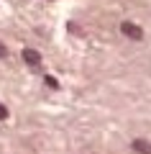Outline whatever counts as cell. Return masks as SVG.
Listing matches in <instances>:
<instances>
[{
    "mask_svg": "<svg viewBox=\"0 0 151 154\" xmlns=\"http://www.w3.org/2000/svg\"><path fill=\"white\" fill-rule=\"evenodd\" d=\"M5 118H8V108H5V105H0V121H5Z\"/></svg>",
    "mask_w": 151,
    "mask_h": 154,
    "instance_id": "277c9868",
    "label": "cell"
},
{
    "mask_svg": "<svg viewBox=\"0 0 151 154\" xmlns=\"http://www.w3.org/2000/svg\"><path fill=\"white\" fill-rule=\"evenodd\" d=\"M8 57V49H5V44H0V59H5Z\"/></svg>",
    "mask_w": 151,
    "mask_h": 154,
    "instance_id": "5b68a950",
    "label": "cell"
},
{
    "mask_svg": "<svg viewBox=\"0 0 151 154\" xmlns=\"http://www.w3.org/2000/svg\"><path fill=\"white\" fill-rule=\"evenodd\" d=\"M46 85H49V88H56V80H54V77H49V75H46Z\"/></svg>",
    "mask_w": 151,
    "mask_h": 154,
    "instance_id": "8992f818",
    "label": "cell"
},
{
    "mask_svg": "<svg viewBox=\"0 0 151 154\" xmlns=\"http://www.w3.org/2000/svg\"><path fill=\"white\" fill-rule=\"evenodd\" d=\"M23 62H28L31 67H36L38 62H41V54H38V51H33V49H23Z\"/></svg>",
    "mask_w": 151,
    "mask_h": 154,
    "instance_id": "3957f363",
    "label": "cell"
},
{
    "mask_svg": "<svg viewBox=\"0 0 151 154\" xmlns=\"http://www.w3.org/2000/svg\"><path fill=\"white\" fill-rule=\"evenodd\" d=\"M133 152H138V154H151V141H146V139H133Z\"/></svg>",
    "mask_w": 151,
    "mask_h": 154,
    "instance_id": "7a4b0ae2",
    "label": "cell"
},
{
    "mask_svg": "<svg viewBox=\"0 0 151 154\" xmlns=\"http://www.w3.org/2000/svg\"><path fill=\"white\" fill-rule=\"evenodd\" d=\"M120 31H123V33H125L128 38H133V41H138V38H143V31H141V26H136V23H131V21L120 23Z\"/></svg>",
    "mask_w": 151,
    "mask_h": 154,
    "instance_id": "6da1fadb",
    "label": "cell"
}]
</instances>
